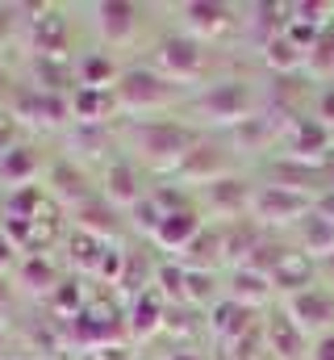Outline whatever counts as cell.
<instances>
[{
    "label": "cell",
    "mask_w": 334,
    "mask_h": 360,
    "mask_svg": "<svg viewBox=\"0 0 334 360\" xmlns=\"http://www.w3.org/2000/svg\"><path fill=\"white\" fill-rule=\"evenodd\" d=\"M334 147V130L322 117H293L288 122V155L309 164V160H322Z\"/></svg>",
    "instance_id": "cell-8"
},
{
    "label": "cell",
    "mask_w": 334,
    "mask_h": 360,
    "mask_svg": "<svg viewBox=\"0 0 334 360\" xmlns=\"http://www.w3.org/2000/svg\"><path fill=\"white\" fill-rule=\"evenodd\" d=\"M96 25H100V38H105L109 46H121V42H130L134 30H138V8H134V4H121V0H109V4L96 8Z\"/></svg>",
    "instance_id": "cell-12"
},
{
    "label": "cell",
    "mask_w": 334,
    "mask_h": 360,
    "mask_svg": "<svg viewBox=\"0 0 334 360\" xmlns=\"http://www.w3.org/2000/svg\"><path fill=\"white\" fill-rule=\"evenodd\" d=\"M113 96H117V109H130V113H159L175 101V84L163 80L155 68H130L117 76L113 84Z\"/></svg>",
    "instance_id": "cell-3"
},
{
    "label": "cell",
    "mask_w": 334,
    "mask_h": 360,
    "mask_svg": "<svg viewBox=\"0 0 334 360\" xmlns=\"http://www.w3.org/2000/svg\"><path fill=\"white\" fill-rule=\"evenodd\" d=\"M175 172L184 180H201V184H213V180L226 176V155L218 151V147H209V143H196L180 164H175Z\"/></svg>",
    "instance_id": "cell-13"
},
{
    "label": "cell",
    "mask_w": 334,
    "mask_h": 360,
    "mask_svg": "<svg viewBox=\"0 0 334 360\" xmlns=\"http://www.w3.org/2000/svg\"><path fill=\"white\" fill-rule=\"evenodd\" d=\"M314 260L305 256V252H297V248H284L280 252V260L272 264V289H284L288 297L293 293H305V289H314Z\"/></svg>",
    "instance_id": "cell-9"
},
{
    "label": "cell",
    "mask_w": 334,
    "mask_h": 360,
    "mask_svg": "<svg viewBox=\"0 0 334 360\" xmlns=\"http://www.w3.org/2000/svg\"><path fill=\"white\" fill-rule=\"evenodd\" d=\"M167 360H201V356H192V352H171Z\"/></svg>",
    "instance_id": "cell-20"
},
{
    "label": "cell",
    "mask_w": 334,
    "mask_h": 360,
    "mask_svg": "<svg viewBox=\"0 0 334 360\" xmlns=\"http://www.w3.org/2000/svg\"><path fill=\"white\" fill-rule=\"evenodd\" d=\"M309 214H314L309 193H297L284 184H255V193H250V222H259V226H284V222L301 226Z\"/></svg>",
    "instance_id": "cell-4"
},
{
    "label": "cell",
    "mask_w": 334,
    "mask_h": 360,
    "mask_svg": "<svg viewBox=\"0 0 334 360\" xmlns=\"http://www.w3.org/2000/svg\"><path fill=\"white\" fill-rule=\"evenodd\" d=\"M134 143H138V155L142 160L175 168L196 147V134L188 126H180V122H167V117H142L134 126Z\"/></svg>",
    "instance_id": "cell-2"
},
{
    "label": "cell",
    "mask_w": 334,
    "mask_h": 360,
    "mask_svg": "<svg viewBox=\"0 0 334 360\" xmlns=\"http://www.w3.org/2000/svg\"><path fill=\"white\" fill-rule=\"evenodd\" d=\"M301 252L309 256V260H330L334 256V218H326V214H309L301 226Z\"/></svg>",
    "instance_id": "cell-14"
},
{
    "label": "cell",
    "mask_w": 334,
    "mask_h": 360,
    "mask_svg": "<svg viewBox=\"0 0 334 360\" xmlns=\"http://www.w3.org/2000/svg\"><path fill=\"white\" fill-rule=\"evenodd\" d=\"M309 360H334V331L318 335V340L309 344Z\"/></svg>",
    "instance_id": "cell-18"
},
{
    "label": "cell",
    "mask_w": 334,
    "mask_h": 360,
    "mask_svg": "<svg viewBox=\"0 0 334 360\" xmlns=\"http://www.w3.org/2000/svg\"><path fill=\"white\" fill-rule=\"evenodd\" d=\"M105 197L109 201H138L134 164H109V172H105Z\"/></svg>",
    "instance_id": "cell-17"
},
{
    "label": "cell",
    "mask_w": 334,
    "mask_h": 360,
    "mask_svg": "<svg viewBox=\"0 0 334 360\" xmlns=\"http://www.w3.org/2000/svg\"><path fill=\"white\" fill-rule=\"evenodd\" d=\"M284 314H288L305 335L318 340V335L334 331V293L322 289V285H314V289H305V293H293Z\"/></svg>",
    "instance_id": "cell-6"
},
{
    "label": "cell",
    "mask_w": 334,
    "mask_h": 360,
    "mask_svg": "<svg viewBox=\"0 0 334 360\" xmlns=\"http://www.w3.org/2000/svg\"><path fill=\"white\" fill-rule=\"evenodd\" d=\"M205 63H209V51H205V42H196L192 34H167L163 42L155 46V72L171 80V84H192V80H201V72H205Z\"/></svg>",
    "instance_id": "cell-5"
},
{
    "label": "cell",
    "mask_w": 334,
    "mask_h": 360,
    "mask_svg": "<svg viewBox=\"0 0 334 360\" xmlns=\"http://www.w3.org/2000/svg\"><path fill=\"white\" fill-rule=\"evenodd\" d=\"M267 297H272V276H263V272L239 264L234 276H230V302H239V306L255 310V306H263Z\"/></svg>",
    "instance_id": "cell-15"
},
{
    "label": "cell",
    "mask_w": 334,
    "mask_h": 360,
    "mask_svg": "<svg viewBox=\"0 0 334 360\" xmlns=\"http://www.w3.org/2000/svg\"><path fill=\"white\" fill-rule=\"evenodd\" d=\"M184 13V34H192L196 42H218V38H226L234 25H239V17H234V8L230 4H209V0H196V4H184L180 8Z\"/></svg>",
    "instance_id": "cell-7"
},
{
    "label": "cell",
    "mask_w": 334,
    "mask_h": 360,
    "mask_svg": "<svg viewBox=\"0 0 334 360\" xmlns=\"http://www.w3.org/2000/svg\"><path fill=\"white\" fill-rule=\"evenodd\" d=\"M151 235H155V243H163L167 252H188L192 239L201 235V218H196V210H188V205L163 210V218H159V226H155Z\"/></svg>",
    "instance_id": "cell-10"
},
{
    "label": "cell",
    "mask_w": 334,
    "mask_h": 360,
    "mask_svg": "<svg viewBox=\"0 0 334 360\" xmlns=\"http://www.w3.org/2000/svg\"><path fill=\"white\" fill-rule=\"evenodd\" d=\"M267 340H272V356H280V360H297L309 348L305 331H301L288 314H276V319L267 323Z\"/></svg>",
    "instance_id": "cell-16"
},
{
    "label": "cell",
    "mask_w": 334,
    "mask_h": 360,
    "mask_svg": "<svg viewBox=\"0 0 334 360\" xmlns=\"http://www.w3.org/2000/svg\"><path fill=\"white\" fill-rule=\"evenodd\" d=\"M250 193H255V188H250L247 180H234V176H222V180H213V184H205L209 210L222 214V218H230V222H239L243 210L250 214Z\"/></svg>",
    "instance_id": "cell-11"
},
{
    "label": "cell",
    "mask_w": 334,
    "mask_h": 360,
    "mask_svg": "<svg viewBox=\"0 0 334 360\" xmlns=\"http://www.w3.org/2000/svg\"><path fill=\"white\" fill-rule=\"evenodd\" d=\"M318 117H322V122H326V126L334 130V89H326V96H322V109H318Z\"/></svg>",
    "instance_id": "cell-19"
},
{
    "label": "cell",
    "mask_w": 334,
    "mask_h": 360,
    "mask_svg": "<svg viewBox=\"0 0 334 360\" xmlns=\"http://www.w3.org/2000/svg\"><path fill=\"white\" fill-rule=\"evenodd\" d=\"M192 109L205 117V122H218V126H243L255 117V89L247 80H213L205 84L201 96L192 101Z\"/></svg>",
    "instance_id": "cell-1"
},
{
    "label": "cell",
    "mask_w": 334,
    "mask_h": 360,
    "mask_svg": "<svg viewBox=\"0 0 334 360\" xmlns=\"http://www.w3.org/2000/svg\"><path fill=\"white\" fill-rule=\"evenodd\" d=\"M322 272H326V276L334 281V256H330V260H322Z\"/></svg>",
    "instance_id": "cell-21"
}]
</instances>
